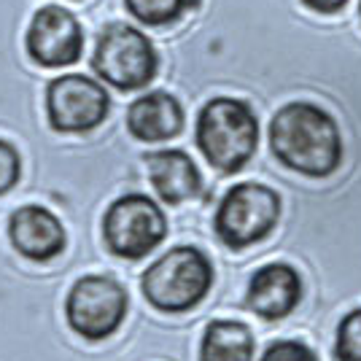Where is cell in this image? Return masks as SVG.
<instances>
[{
  "mask_svg": "<svg viewBox=\"0 0 361 361\" xmlns=\"http://www.w3.org/2000/svg\"><path fill=\"white\" fill-rule=\"evenodd\" d=\"M108 111L106 87L90 75H60L46 90V116L57 133H90L106 121Z\"/></svg>",
  "mask_w": 361,
  "mask_h": 361,
  "instance_id": "obj_8",
  "label": "cell"
},
{
  "mask_svg": "<svg viewBox=\"0 0 361 361\" xmlns=\"http://www.w3.org/2000/svg\"><path fill=\"white\" fill-rule=\"evenodd\" d=\"M127 130L143 143L170 140L183 130V108L170 92H146L127 111Z\"/></svg>",
  "mask_w": 361,
  "mask_h": 361,
  "instance_id": "obj_13",
  "label": "cell"
},
{
  "mask_svg": "<svg viewBox=\"0 0 361 361\" xmlns=\"http://www.w3.org/2000/svg\"><path fill=\"white\" fill-rule=\"evenodd\" d=\"M334 359L361 361V307L340 318L334 334Z\"/></svg>",
  "mask_w": 361,
  "mask_h": 361,
  "instance_id": "obj_16",
  "label": "cell"
},
{
  "mask_svg": "<svg viewBox=\"0 0 361 361\" xmlns=\"http://www.w3.org/2000/svg\"><path fill=\"white\" fill-rule=\"evenodd\" d=\"M302 302V278L291 264L272 262L251 275L245 288V305L264 321H281Z\"/></svg>",
  "mask_w": 361,
  "mask_h": 361,
  "instance_id": "obj_10",
  "label": "cell"
},
{
  "mask_svg": "<svg viewBox=\"0 0 361 361\" xmlns=\"http://www.w3.org/2000/svg\"><path fill=\"white\" fill-rule=\"evenodd\" d=\"M310 11H316V14H337V11H343L350 0H302Z\"/></svg>",
  "mask_w": 361,
  "mask_h": 361,
  "instance_id": "obj_19",
  "label": "cell"
},
{
  "mask_svg": "<svg viewBox=\"0 0 361 361\" xmlns=\"http://www.w3.org/2000/svg\"><path fill=\"white\" fill-rule=\"evenodd\" d=\"M359 16H361V3H359Z\"/></svg>",
  "mask_w": 361,
  "mask_h": 361,
  "instance_id": "obj_20",
  "label": "cell"
},
{
  "mask_svg": "<svg viewBox=\"0 0 361 361\" xmlns=\"http://www.w3.org/2000/svg\"><path fill=\"white\" fill-rule=\"evenodd\" d=\"M92 71L108 87H116L119 92H135L154 81L159 71V57L146 32L116 22L100 32L92 54Z\"/></svg>",
  "mask_w": 361,
  "mask_h": 361,
  "instance_id": "obj_4",
  "label": "cell"
},
{
  "mask_svg": "<svg viewBox=\"0 0 361 361\" xmlns=\"http://www.w3.org/2000/svg\"><path fill=\"white\" fill-rule=\"evenodd\" d=\"M65 316L71 329L84 340H106L127 316V291L108 275H87L71 288Z\"/></svg>",
  "mask_w": 361,
  "mask_h": 361,
  "instance_id": "obj_7",
  "label": "cell"
},
{
  "mask_svg": "<svg viewBox=\"0 0 361 361\" xmlns=\"http://www.w3.org/2000/svg\"><path fill=\"white\" fill-rule=\"evenodd\" d=\"M281 219V195L256 180L235 183L219 202L213 229L232 251L264 240Z\"/></svg>",
  "mask_w": 361,
  "mask_h": 361,
  "instance_id": "obj_5",
  "label": "cell"
},
{
  "mask_svg": "<svg viewBox=\"0 0 361 361\" xmlns=\"http://www.w3.org/2000/svg\"><path fill=\"white\" fill-rule=\"evenodd\" d=\"M259 361H318L316 353L300 340H275L264 348Z\"/></svg>",
  "mask_w": 361,
  "mask_h": 361,
  "instance_id": "obj_17",
  "label": "cell"
},
{
  "mask_svg": "<svg viewBox=\"0 0 361 361\" xmlns=\"http://www.w3.org/2000/svg\"><path fill=\"white\" fill-rule=\"evenodd\" d=\"M19 173H22V159H19V151L0 137V195L11 192L19 180Z\"/></svg>",
  "mask_w": 361,
  "mask_h": 361,
  "instance_id": "obj_18",
  "label": "cell"
},
{
  "mask_svg": "<svg viewBox=\"0 0 361 361\" xmlns=\"http://www.w3.org/2000/svg\"><path fill=\"white\" fill-rule=\"evenodd\" d=\"M27 54L41 68H65L78 62L84 51V30L68 8L44 6L38 8L27 27Z\"/></svg>",
  "mask_w": 361,
  "mask_h": 361,
  "instance_id": "obj_9",
  "label": "cell"
},
{
  "mask_svg": "<svg viewBox=\"0 0 361 361\" xmlns=\"http://www.w3.org/2000/svg\"><path fill=\"white\" fill-rule=\"evenodd\" d=\"M146 167L154 192L167 205H180L186 200L200 195L202 176L197 170L195 159L180 149H162L146 154Z\"/></svg>",
  "mask_w": 361,
  "mask_h": 361,
  "instance_id": "obj_12",
  "label": "cell"
},
{
  "mask_svg": "<svg viewBox=\"0 0 361 361\" xmlns=\"http://www.w3.org/2000/svg\"><path fill=\"white\" fill-rule=\"evenodd\" d=\"M213 286L211 259L195 245H176L140 278L143 297L162 313H186L208 297Z\"/></svg>",
  "mask_w": 361,
  "mask_h": 361,
  "instance_id": "obj_3",
  "label": "cell"
},
{
  "mask_svg": "<svg viewBox=\"0 0 361 361\" xmlns=\"http://www.w3.org/2000/svg\"><path fill=\"white\" fill-rule=\"evenodd\" d=\"M197 149L208 165L235 176L251 162L259 146V119L254 108L238 97H213L197 116Z\"/></svg>",
  "mask_w": 361,
  "mask_h": 361,
  "instance_id": "obj_2",
  "label": "cell"
},
{
  "mask_svg": "<svg viewBox=\"0 0 361 361\" xmlns=\"http://www.w3.org/2000/svg\"><path fill=\"white\" fill-rule=\"evenodd\" d=\"M270 151L283 167L307 176L329 178L343 162V135L329 111L316 103H288L270 119Z\"/></svg>",
  "mask_w": 361,
  "mask_h": 361,
  "instance_id": "obj_1",
  "label": "cell"
},
{
  "mask_svg": "<svg viewBox=\"0 0 361 361\" xmlns=\"http://www.w3.org/2000/svg\"><path fill=\"white\" fill-rule=\"evenodd\" d=\"M195 0H124L127 11L135 16L140 25L162 27L186 14V8Z\"/></svg>",
  "mask_w": 361,
  "mask_h": 361,
  "instance_id": "obj_15",
  "label": "cell"
},
{
  "mask_svg": "<svg viewBox=\"0 0 361 361\" xmlns=\"http://www.w3.org/2000/svg\"><path fill=\"white\" fill-rule=\"evenodd\" d=\"M167 235V219L162 208L146 195H124L108 205L103 216V238L111 254L119 259L149 256Z\"/></svg>",
  "mask_w": 361,
  "mask_h": 361,
  "instance_id": "obj_6",
  "label": "cell"
},
{
  "mask_svg": "<svg viewBox=\"0 0 361 361\" xmlns=\"http://www.w3.org/2000/svg\"><path fill=\"white\" fill-rule=\"evenodd\" d=\"M8 238L22 256L32 262H51L65 251V226L62 221L41 205H22L11 213Z\"/></svg>",
  "mask_w": 361,
  "mask_h": 361,
  "instance_id": "obj_11",
  "label": "cell"
},
{
  "mask_svg": "<svg viewBox=\"0 0 361 361\" xmlns=\"http://www.w3.org/2000/svg\"><path fill=\"white\" fill-rule=\"evenodd\" d=\"M254 334L245 324L219 318L202 331L200 361H254Z\"/></svg>",
  "mask_w": 361,
  "mask_h": 361,
  "instance_id": "obj_14",
  "label": "cell"
}]
</instances>
